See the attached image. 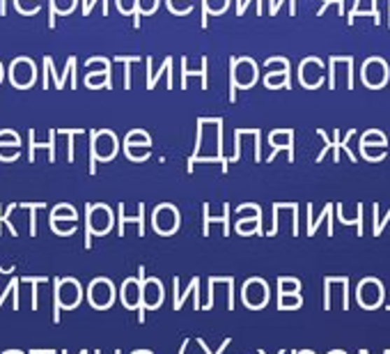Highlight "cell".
Listing matches in <instances>:
<instances>
[{
	"instance_id": "1",
	"label": "cell",
	"mask_w": 390,
	"mask_h": 354,
	"mask_svg": "<svg viewBox=\"0 0 390 354\" xmlns=\"http://www.w3.org/2000/svg\"><path fill=\"white\" fill-rule=\"evenodd\" d=\"M81 297H83L81 283L74 281V278H62V281L55 283V308L57 306H62V308L78 306Z\"/></svg>"
},
{
	"instance_id": "2",
	"label": "cell",
	"mask_w": 390,
	"mask_h": 354,
	"mask_svg": "<svg viewBox=\"0 0 390 354\" xmlns=\"http://www.w3.org/2000/svg\"><path fill=\"white\" fill-rule=\"evenodd\" d=\"M88 299L95 308H108L115 301V285L108 278H95L90 283Z\"/></svg>"
},
{
	"instance_id": "3",
	"label": "cell",
	"mask_w": 390,
	"mask_h": 354,
	"mask_svg": "<svg viewBox=\"0 0 390 354\" xmlns=\"http://www.w3.org/2000/svg\"><path fill=\"white\" fill-rule=\"evenodd\" d=\"M115 219H113V212L104 207V205H90L88 207V228L90 233L95 235H104L108 230L113 228Z\"/></svg>"
},
{
	"instance_id": "4",
	"label": "cell",
	"mask_w": 390,
	"mask_h": 354,
	"mask_svg": "<svg viewBox=\"0 0 390 354\" xmlns=\"http://www.w3.org/2000/svg\"><path fill=\"white\" fill-rule=\"evenodd\" d=\"M152 224L156 228V233L172 235L177 230V226H179V214H177L175 207H172V205H161V207H156V212H154Z\"/></svg>"
},
{
	"instance_id": "5",
	"label": "cell",
	"mask_w": 390,
	"mask_h": 354,
	"mask_svg": "<svg viewBox=\"0 0 390 354\" xmlns=\"http://www.w3.org/2000/svg\"><path fill=\"white\" fill-rule=\"evenodd\" d=\"M244 301H246V306H251V308H262L264 304L269 301L267 283L260 281V278H251V281L244 285Z\"/></svg>"
},
{
	"instance_id": "6",
	"label": "cell",
	"mask_w": 390,
	"mask_h": 354,
	"mask_svg": "<svg viewBox=\"0 0 390 354\" xmlns=\"http://www.w3.org/2000/svg\"><path fill=\"white\" fill-rule=\"evenodd\" d=\"M140 299L145 301L147 308H156L163 301V287L156 278H147L145 285L140 287Z\"/></svg>"
},
{
	"instance_id": "7",
	"label": "cell",
	"mask_w": 390,
	"mask_h": 354,
	"mask_svg": "<svg viewBox=\"0 0 390 354\" xmlns=\"http://www.w3.org/2000/svg\"><path fill=\"white\" fill-rule=\"evenodd\" d=\"M122 301L127 308H138L140 304V283L136 278H129V281H124L122 285Z\"/></svg>"
},
{
	"instance_id": "8",
	"label": "cell",
	"mask_w": 390,
	"mask_h": 354,
	"mask_svg": "<svg viewBox=\"0 0 390 354\" xmlns=\"http://www.w3.org/2000/svg\"><path fill=\"white\" fill-rule=\"evenodd\" d=\"M115 150H118V145H115V136L111 134H99L95 138V152L102 156V159H111V156L115 154Z\"/></svg>"
},
{
	"instance_id": "9",
	"label": "cell",
	"mask_w": 390,
	"mask_h": 354,
	"mask_svg": "<svg viewBox=\"0 0 390 354\" xmlns=\"http://www.w3.org/2000/svg\"><path fill=\"white\" fill-rule=\"evenodd\" d=\"M51 228L55 230L57 235H69L74 230L78 228V219L74 221H60V219H51Z\"/></svg>"
},
{
	"instance_id": "10",
	"label": "cell",
	"mask_w": 390,
	"mask_h": 354,
	"mask_svg": "<svg viewBox=\"0 0 390 354\" xmlns=\"http://www.w3.org/2000/svg\"><path fill=\"white\" fill-rule=\"evenodd\" d=\"M260 230V219H239L237 221V233L239 235H251Z\"/></svg>"
},
{
	"instance_id": "11",
	"label": "cell",
	"mask_w": 390,
	"mask_h": 354,
	"mask_svg": "<svg viewBox=\"0 0 390 354\" xmlns=\"http://www.w3.org/2000/svg\"><path fill=\"white\" fill-rule=\"evenodd\" d=\"M51 219H60V221H74L76 219V210L69 207V205H57L51 212Z\"/></svg>"
},
{
	"instance_id": "12",
	"label": "cell",
	"mask_w": 390,
	"mask_h": 354,
	"mask_svg": "<svg viewBox=\"0 0 390 354\" xmlns=\"http://www.w3.org/2000/svg\"><path fill=\"white\" fill-rule=\"evenodd\" d=\"M278 287H280V294H298L301 283H298L296 278H280Z\"/></svg>"
},
{
	"instance_id": "13",
	"label": "cell",
	"mask_w": 390,
	"mask_h": 354,
	"mask_svg": "<svg viewBox=\"0 0 390 354\" xmlns=\"http://www.w3.org/2000/svg\"><path fill=\"white\" fill-rule=\"evenodd\" d=\"M301 306V294H280V308H298Z\"/></svg>"
},
{
	"instance_id": "14",
	"label": "cell",
	"mask_w": 390,
	"mask_h": 354,
	"mask_svg": "<svg viewBox=\"0 0 390 354\" xmlns=\"http://www.w3.org/2000/svg\"><path fill=\"white\" fill-rule=\"evenodd\" d=\"M388 219H390V214H388ZM384 224H386V219H384V221H381V224H377V226H375V235H379V233H381V230H384Z\"/></svg>"
},
{
	"instance_id": "15",
	"label": "cell",
	"mask_w": 390,
	"mask_h": 354,
	"mask_svg": "<svg viewBox=\"0 0 390 354\" xmlns=\"http://www.w3.org/2000/svg\"><path fill=\"white\" fill-rule=\"evenodd\" d=\"M5 354H21V352H5Z\"/></svg>"
},
{
	"instance_id": "16",
	"label": "cell",
	"mask_w": 390,
	"mask_h": 354,
	"mask_svg": "<svg viewBox=\"0 0 390 354\" xmlns=\"http://www.w3.org/2000/svg\"><path fill=\"white\" fill-rule=\"evenodd\" d=\"M296 354H312V352H296Z\"/></svg>"
},
{
	"instance_id": "17",
	"label": "cell",
	"mask_w": 390,
	"mask_h": 354,
	"mask_svg": "<svg viewBox=\"0 0 390 354\" xmlns=\"http://www.w3.org/2000/svg\"><path fill=\"white\" fill-rule=\"evenodd\" d=\"M134 354H149V352H134Z\"/></svg>"
}]
</instances>
